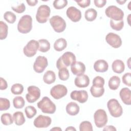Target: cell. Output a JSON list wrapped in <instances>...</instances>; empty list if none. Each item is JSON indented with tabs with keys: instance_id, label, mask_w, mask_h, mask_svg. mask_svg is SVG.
Returning a JSON list of instances; mask_svg holds the SVG:
<instances>
[{
	"instance_id": "cell-1",
	"label": "cell",
	"mask_w": 131,
	"mask_h": 131,
	"mask_svg": "<svg viewBox=\"0 0 131 131\" xmlns=\"http://www.w3.org/2000/svg\"><path fill=\"white\" fill-rule=\"evenodd\" d=\"M75 61L76 58L75 54L71 52H66L57 60L56 68L58 70L62 68H67L71 66Z\"/></svg>"
},
{
	"instance_id": "cell-2",
	"label": "cell",
	"mask_w": 131,
	"mask_h": 131,
	"mask_svg": "<svg viewBox=\"0 0 131 131\" xmlns=\"http://www.w3.org/2000/svg\"><path fill=\"white\" fill-rule=\"evenodd\" d=\"M37 107L43 113L52 114L56 110L55 104L47 96L43 97L37 104Z\"/></svg>"
},
{
	"instance_id": "cell-3",
	"label": "cell",
	"mask_w": 131,
	"mask_h": 131,
	"mask_svg": "<svg viewBox=\"0 0 131 131\" xmlns=\"http://www.w3.org/2000/svg\"><path fill=\"white\" fill-rule=\"evenodd\" d=\"M32 28V18L29 15H24L19 19L17 24V30L22 34L30 32Z\"/></svg>"
},
{
	"instance_id": "cell-4",
	"label": "cell",
	"mask_w": 131,
	"mask_h": 131,
	"mask_svg": "<svg viewBox=\"0 0 131 131\" xmlns=\"http://www.w3.org/2000/svg\"><path fill=\"white\" fill-rule=\"evenodd\" d=\"M105 13L107 17L116 21L123 20L124 17L123 11L114 5L107 7L105 10Z\"/></svg>"
},
{
	"instance_id": "cell-5",
	"label": "cell",
	"mask_w": 131,
	"mask_h": 131,
	"mask_svg": "<svg viewBox=\"0 0 131 131\" xmlns=\"http://www.w3.org/2000/svg\"><path fill=\"white\" fill-rule=\"evenodd\" d=\"M107 106L111 115L113 117H119L123 114L122 107L116 99H110L107 103Z\"/></svg>"
},
{
	"instance_id": "cell-6",
	"label": "cell",
	"mask_w": 131,
	"mask_h": 131,
	"mask_svg": "<svg viewBox=\"0 0 131 131\" xmlns=\"http://www.w3.org/2000/svg\"><path fill=\"white\" fill-rule=\"evenodd\" d=\"M50 13V8L47 5H41L37 9L36 19L39 23H45L48 21Z\"/></svg>"
},
{
	"instance_id": "cell-7",
	"label": "cell",
	"mask_w": 131,
	"mask_h": 131,
	"mask_svg": "<svg viewBox=\"0 0 131 131\" xmlns=\"http://www.w3.org/2000/svg\"><path fill=\"white\" fill-rule=\"evenodd\" d=\"M50 25L53 30L57 33L64 31L66 28V23L64 19L59 15L53 16L49 19Z\"/></svg>"
},
{
	"instance_id": "cell-8",
	"label": "cell",
	"mask_w": 131,
	"mask_h": 131,
	"mask_svg": "<svg viewBox=\"0 0 131 131\" xmlns=\"http://www.w3.org/2000/svg\"><path fill=\"white\" fill-rule=\"evenodd\" d=\"M94 120L96 126L98 128L104 127L107 122V115L103 109L97 110L94 114Z\"/></svg>"
},
{
	"instance_id": "cell-9",
	"label": "cell",
	"mask_w": 131,
	"mask_h": 131,
	"mask_svg": "<svg viewBox=\"0 0 131 131\" xmlns=\"http://www.w3.org/2000/svg\"><path fill=\"white\" fill-rule=\"evenodd\" d=\"M38 48V42L34 39H31L24 47L23 52L27 57H31L36 54Z\"/></svg>"
},
{
	"instance_id": "cell-10",
	"label": "cell",
	"mask_w": 131,
	"mask_h": 131,
	"mask_svg": "<svg viewBox=\"0 0 131 131\" xmlns=\"http://www.w3.org/2000/svg\"><path fill=\"white\" fill-rule=\"evenodd\" d=\"M68 93V89L62 84H56L50 90V94L55 99H60L65 96Z\"/></svg>"
},
{
	"instance_id": "cell-11",
	"label": "cell",
	"mask_w": 131,
	"mask_h": 131,
	"mask_svg": "<svg viewBox=\"0 0 131 131\" xmlns=\"http://www.w3.org/2000/svg\"><path fill=\"white\" fill-rule=\"evenodd\" d=\"M28 93L26 94V98L29 103H34L37 101L40 96V89L35 85H30L27 88Z\"/></svg>"
},
{
	"instance_id": "cell-12",
	"label": "cell",
	"mask_w": 131,
	"mask_h": 131,
	"mask_svg": "<svg viewBox=\"0 0 131 131\" xmlns=\"http://www.w3.org/2000/svg\"><path fill=\"white\" fill-rule=\"evenodd\" d=\"M48 65L47 58L43 56H38L33 64V70L37 73H42Z\"/></svg>"
},
{
	"instance_id": "cell-13",
	"label": "cell",
	"mask_w": 131,
	"mask_h": 131,
	"mask_svg": "<svg viewBox=\"0 0 131 131\" xmlns=\"http://www.w3.org/2000/svg\"><path fill=\"white\" fill-rule=\"evenodd\" d=\"M106 42L114 48H118L122 45V40L120 36L114 33H108L105 36Z\"/></svg>"
},
{
	"instance_id": "cell-14",
	"label": "cell",
	"mask_w": 131,
	"mask_h": 131,
	"mask_svg": "<svg viewBox=\"0 0 131 131\" xmlns=\"http://www.w3.org/2000/svg\"><path fill=\"white\" fill-rule=\"evenodd\" d=\"M51 117L40 115L34 119L33 124L37 128H47L51 125Z\"/></svg>"
},
{
	"instance_id": "cell-15",
	"label": "cell",
	"mask_w": 131,
	"mask_h": 131,
	"mask_svg": "<svg viewBox=\"0 0 131 131\" xmlns=\"http://www.w3.org/2000/svg\"><path fill=\"white\" fill-rule=\"evenodd\" d=\"M68 17L73 22H78L81 18V12L80 10L74 6L69 7L66 11Z\"/></svg>"
},
{
	"instance_id": "cell-16",
	"label": "cell",
	"mask_w": 131,
	"mask_h": 131,
	"mask_svg": "<svg viewBox=\"0 0 131 131\" xmlns=\"http://www.w3.org/2000/svg\"><path fill=\"white\" fill-rule=\"evenodd\" d=\"M70 97L74 100L77 101L80 103H84L88 100V94L85 90L73 91L71 93Z\"/></svg>"
},
{
	"instance_id": "cell-17",
	"label": "cell",
	"mask_w": 131,
	"mask_h": 131,
	"mask_svg": "<svg viewBox=\"0 0 131 131\" xmlns=\"http://www.w3.org/2000/svg\"><path fill=\"white\" fill-rule=\"evenodd\" d=\"M71 70L74 75L80 76L84 74L85 71V66L82 62L75 61L71 66Z\"/></svg>"
},
{
	"instance_id": "cell-18",
	"label": "cell",
	"mask_w": 131,
	"mask_h": 131,
	"mask_svg": "<svg viewBox=\"0 0 131 131\" xmlns=\"http://www.w3.org/2000/svg\"><path fill=\"white\" fill-rule=\"evenodd\" d=\"M74 83L78 88H86L90 84L89 77L88 75L85 74L77 76L74 80Z\"/></svg>"
},
{
	"instance_id": "cell-19",
	"label": "cell",
	"mask_w": 131,
	"mask_h": 131,
	"mask_svg": "<svg viewBox=\"0 0 131 131\" xmlns=\"http://www.w3.org/2000/svg\"><path fill=\"white\" fill-rule=\"evenodd\" d=\"M119 96L125 104L128 105L131 104V92L128 88H122L119 92Z\"/></svg>"
},
{
	"instance_id": "cell-20",
	"label": "cell",
	"mask_w": 131,
	"mask_h": 131,
	"mask_svg": "<svg viewBox=\"0 0 131 131\" xmlns=\"http://www.w3.org/2000/svg\"><path fill=\"white\" fill-rule=\"evenodd\" d=\"M94 69L97 72L103 73L107 71L108 64L107 61L103 59H99L96 61L94 64Z\"/></svg>"
},
{
	"instance_id": "cell-21",
	"label": "cell",
	"mask_w": 131,
	"mask_h": 131,
	"mask_svg": "<svg viewBox=\"0 0 131 131\" xmlns=\"http://www.w3.org/2000/svg\"><path fill=\"white\" fill-rule=\"evenodd\" d=\"M66 110L67 113L70 116H75L79 113L80 108L76 103L70 102L67 104Z\"/></svg>"
},
{
	"instance_id": "cell-22",
	"label": "cell",
	"mask_w": 131,
	"mask_h": 131,
	"mask_svg": "<svg viewBox=\"0 0 131 131\" xmlns=\"http://www.w3.org/2000/svg\"><path fill=\"white\" fill-rule=\"evenodd\" d=\"M112 68L115 73L121 74L124 71L125 64L122 60L120 59H116L113 62Z\"/></svg>"
},
{
	"instance_id": "cell-23",
	"label": "cell",
	"mask_w": 131,
	"mask_h": 131,
	"mask_svg": "<svg viewBox=\"0 0 131 131\" xmlns=\"http://www.w3.org/2000/svg\"><path fill=\"white\" fill-rule=\"evenodd\" d=\"M56 80L55 73L51 70L47 71L43 76V80L45 83L51 84L54 83Z\"/></svg>"
},
{
	"instance_id": "cell-24",
	"label": "cell",
	"mask_w": 131,
	"mask_h": 131,
	"mask_svg": "<svg viewBox=\"0 0 131 131\" xmlns=\"http://www.w3.org/2000/svg\"><path fill=\"white\" fill-rule=\"evenodd\" d=\"M67 46V40L63 38L57 39L54 43V49L56 51H61L64 50Z\"/></svg>"
},
{
	"instance_id": "cell-25",
	"label": "cell",
	"mask_w": 131,
	"mask_h": 131,
	"mask_svg": "<svg viewBox=\"0 0 131 131\" xmlns=\"http://www.w3.org/2000/svg\"><path fill=\"white\" fill-rule=\"evenodd\" d=\"M13 118L15 124L18 126L24 124L26 121L23 113L20 111L15 112L13 115Z\"/></svg>"
},
{
	"instance_id": "cell-26",
	"label": "cell",
	"mask_w": 131,
	"mask_h": 131,
	"mask_svg": "<svg viewBox=\"0 0 131 131\" xmlns=\"http://www.w3.org/2000/svg\"><path fill=\"white\" fill-rule=\"evenodd\" d=\"M120 79L117 76H113L108 80V87L112 90H117L120 84Z\"/></svg>"
},
{
	"instance_id": "cell-27",
	"label": "cell",
	"mask_w": 131,
	"mask_h": 131,
	"mask_svg": "<svg viewBox=\"0 0 131 131\" xmlns=\"http://www.w3.org/2000/svg\"><path fill=\"white\" fill-rule=\"evenodd\" d=\"M97 11L93 9L90 8L88 9L85 11L84 17L85 19L88 21H93L97 17Z\"/></svg>"
},
{
	"instance_id": "cell-28",
	"label": "cell",
	"mask_w": 131,
	"mask_h": 131,
	"mask_svg": "<svg viewBox=\"0 0 131 131\" xmlns=\"http://www.w3.org/2000/svg\"><path fill=\"white\" fill-rule=\"evenodd\" d=\"M39 43L38 51L45 53L48 52L50 49V43L46 39H40L38 41Z\"/></svg>"
},
{
	"instance_id": "cell-29",
	"label": "cell",
	"mask_w": 131,
	"mask_h": 131,
	"mask_svg": "<svg viewBox=\"0 0 131 131\" xmlns=\"http://www.w3.org/2000/svg\"><path fill=\"white\" fill-rule=\"evenodd\" d=\"M1 120L3 125H9L13 123L14 120L11 114L4 113L1 116Z\"/></svg>"
},
{
	"instance_id": "cell-30",
	"label": "cell",
	"mask_w": 131,
	"mask_h": 131,
	"mask_svg": "<svg viewBox=\"0 0 131 131\" xmlns=\"http://www.w3.org/2000/svg\"><path fill=\"white\" fill-rule=\"evenodd\" d=\"M90 92L92 95L96 98H98L101 97L104 93V88H98L92 86L90 89Z\"/></svg>"
},
{
	"instance_id": "cell-31",
	"label": "cell",
	"mask_w": 131,
	"mask_h": 131,
	"mask_svg": "<svg viewBox=\"0 0 131 131\" xmlns=\"http://www.w3.org/2000/svg\"><path fill=\"white\" fill-rule=\"evenodd\" d=\"M13 104L15 108H22L25 105V101L23 97L16 96L13 99Z\"/></svg>"
},
{
	"instance_id": "cell-32",
	"label": "cell",
	"mask_w": 131,
	"mask_h": 131,
	"mask_svg": "<svg viewBox=\"0 0 131 131\" xmlns=\"http://www.w3.org/2000/svg\"><path fill=\"white\" fill-rule=\"evenodd\" d=\"M8 27L6 23L3 21H0V39L3 40L6 38L8 35Z\"/></svg>"
},
{
	"instance_id": "cell-33",
	"label": "cell",
	"mask_w": 131,
	"mask_h": 131,
	"mask_svg": "<svg viewBox=\"0 0 131 131\" xmlns=\"http://www.w3.org/2000/svg\"><path fill=\"white\" fill-rule=\"evenodd\" d=\"M111 27L116 31L121 30L124 27V21L123 20L116 21L113 19H111L110 21Z\"/></svg>"
},
{
	"instance_id": "cell-34",
	"label": "cell",
	"mask_w": 131,
	"mask_h": 131,
	"mask_svg": "<svg viewBox=\"0 0 131 131\" xmlns=\"http://www.w3.org/2000/svg\"><path fill=\"white\" fill-rule=\"evenodd\" d=\"M58 77L61 80H67L70 77V74L68 69L67 68L64 67L59 69Z\"/></svg>"
},
{
	"instance_id": "cell-35",
	"label": "cell",
	"mask_w": 131,
	"mask_h": 131,
	"mask_svg": "<svg viewBox=\"0 0 131 131\" xmlns=\"http://www.w3.org/2000/svg\"><path fill=\"white\" fill-rule=\"evenodd\" d=\"M24 91V86L20 83H15L11 88V92L14 95L21 94Z\"/></svg>"
},
{
	"instance_id": "cell-36",
	"label": "cell",
	"mask_w": 131,
	"mask_h": 131,
	"mask_svg": "<svg viewBox=\"0 0 131 131\" xmlns=\"http://www.w3.org/2000/svg\"><path fill=\"white\" fill-rule=\"evenodd\" d=\"M4 19L9 24H13L15 23L16 16L15 14L11 11H6L4 14Z\"/></svg>"
},
{
	"instance_id": "cell-37",
	"label": "cell",
	"mask_w": 131,
	"mask_h": 131,
	"mask_svg": "<svg viewBox=\"0 0 131 131\" xmlns=\"http://www.w3.org/2000/svg\"><path fill=\"white\" fill-rule=\"evenodd\" d=\"M25 112L27 117L29 119H31L34 117L37 113L36 109L32 105L26 106L25 108Z\"/></svg>"
},
{
	"instance_id": "cell-38",
	"label": "cell",
	"mask_w": 131,
	"mask_h": 131,
	"mask_svg": "<svg viewBox=\"0 0 131 131\" xmlns=\"http://www.w3.org/2000/svg\"><path fill=\"white\" fill-rule=\"evenodd\" d=\"M93 126L89 121H83L79 125L80 131H93Z\"/></svg>"
},
{
	"instance_id": "cell-39",
	"label": "cell",
	"mask_w": 131,
	"mask_h": 131,
	"mask_svg": "<svg viewBox=\"0 0 131 131\" xmlns=\"http://www.w3.org/2000/svg\"><path fill=\"white\" fill-rule=\"evenodd\" d=\"M93 86L98 88H103L105 83V80L101 76H97L95 77L92 81Z\"/></svg>"
},
{
	"instance_id": "cell-40",
	"label": "cell",
	"mask_w": 131,
	"mask_h": 131,
	"mask_svg": "<svg viewBox=\"0 0 131 131\" xmlns=\"http://www.w3.org/2000/svg\"><path fill=\"white\" fill-rule=\"evenodd\" d=\"M10 101L5 98H0V110L1 111H6L10 108Z\"/></svg>"
},
{
	"instance_id": "cell-41",
	"label": "cell",
	"mask_w": 131,
	"mask_h": 131,
	"mask_svg": "<svg viewBox=\"0 0 131 131\" xmlns=\"http://www.w3.org/2000/svg\"><path fill=\"white\" fill-rule=\"evenodd\" d=\"M68 5L67 0H55L53 3V5L56 9H61Z\"/></svg>"
},
{
	"instance_id": "cell-42",
	"label": "cell",
	"mask_w": 131,
	"mask_h": 131,
	"mask_svg": "<svg viewBox=\"0 0 131 131\" xmlns=\"http://www.w3.org/2000/svg\"><path fill=\"white\" fill-rule=\"evenodd\" d=\"M123 83L128 86H131V73H126L122 77Z\"/></svg>"
},
{
	"instance_id": "cell-43",
	"label": "cell",
	"mask_w": 131,
	"mask_h": 131,
	"mask_svg": "<svg viewBox=\"0 0 131 131\" xmlns=\"http://www.w3.org/2000/svg\"><path fill=\"white\" fill-rule=\"evenodd\" d=\"M11 9L17 13H22L26 10V6L24 3H21L17 6H12Z\"/></svg>"
},
{
	"instance_id": "cell-44",
	"label": "cell",
	"mask_w": 131,
	"mask_h": 131,
	"mask_svg": "<svg viewBox=\"0 0 131 131\" xmlns=\"http://www.w3.org/2000/svg\"><path fill=\"white\" fill-rule=\"evenodd\" d=\"M75 2L77 3V4L81 8H84L90 6L91 4V1L90 0H82V1H75Z\"/></svg>"
},
{
	"instance_id": "cell-45",
	"label": "cell",
	"mask_w": 131,
	"mask_h": 131,
	"mask_svg": "<svg viewBox=\"0 0 131 131\" xmlns=\"http://www.w3.org/2000/svg\"><path fill=\"white\" fill-rule=\"evenodd\" d=\"M94 3L97 7L102 8L105 5L106 3V0H95L94 1Z\"/></svg>"
},
{
	"instance_id": "cell-46",
	"label": "cell",
	"mask_w": 131,
	"mask_h": 131,
	"mask_svg": "<svg viewBox=\"0 0 131 131\" xmlns=\"http://www.w3.org/2000/svg\"><path fill=\"white\" fill-rule=\"evenodd\" d=\"M0 80H1V84H0L1 90H6L8 87V84L6 80L2 77H1Z\"/></svg>"
},
{
	"instance_id": "cell-47",
	"label": "cell",
	"mask_w": 131,
	"mask_h": 131,
	"mask_svg": "<svg viewBox=\"0 0 131 131\" xmlns=\"http://www.w3.org/2000/svg\"><path fill=\"white\" fill-rule=\"evenodd\" d=\"M26 2L30 6H35L38 3L37 0H27Z\"/></svg>"
},
{
	"instance_id": "cell-48",
	"label": "cell",
	"mask_w": 131,
	"mask_h": 131,
	"mask_svg": "<svg viewBox=\"0 0 131 131\" xmlns=\"http://www.w3.org/2000/svg\"><path fill=\"white\" fill-rule=\"evenodd\" d=\"M103 130L104 131V130H109V131H111V130H114V131H116L117 129L113 125H107L103 129Z\"/></svg>"
},
{
	"instance_id": "cell-49",
	"label": "cell",
	"mask_w": 131,
	"mask_h": 131,
	"mask_svg": "<svg viewBox=\"0 0 131 131\" xmlns=\"http://www.w3.org/2000/svg\"><path fill=\"white\" fill-rule=\"evenodd\" d=\"M65 130H75V131H76V129L73 126H69L65 129Z\"/></svg>"
},
{
	"instance_id": "cell-50",
	"label": "cell",
	"mask_w": 131,
	"mask_h": 131,
	"mask_svg": "<svg viewBox=\"0 0 131 131\" xmlns=\"http://www.w3.org/2000/svg\"><path fill=\"white\" fill-rule=\"evenodd\" d=\"M51 130H62V129L59 127H55L51 129Z\"/></svg>"
},
{
	"instance_id": "cell-51",
	"label": "cell",
	"mask_w": 131,
	"mask_h": 131,
	"mask_svg": "<svg viewBox=\"0 0 131 131\" xmlns=\"http://www.w3.org/2000/svg\"><path fill=\"white\" fill-rule=\"evenodd\" d=\"M116 2L120 5H123L126 2V1H117Z\"/></svg>"
},
{
	"instance_id": "cell-52",
	"label": "cell",
	"mask_w": 131,
	"mask_h": 131,
	"mask_svg": "<svg viewBox=\"0 0 131 131\" xmlns=\"http://www.w3.org/2000/svg\"><path fill=\"white\" fill-rule=\"evenodd\" d=\"M130 14H129L128 15V24L130 25V24H129V17H130Z\"/></svg>"
},
{
	"instance_id": "cell-53",
	"label": "cell",
	"mask_w": 131,
	"mask_h": 131,
	"mask_svg": "<svg viewBox=\"0 0 131 131\" xmlns=\"http://www.w3.org/2000/svg\"><path fill=\"white\" fill-rule=\"evenodd\" d=\"M129 60H130V58L128 59V68H130V64H129Z\"/></svg>"
}]
</instances>
